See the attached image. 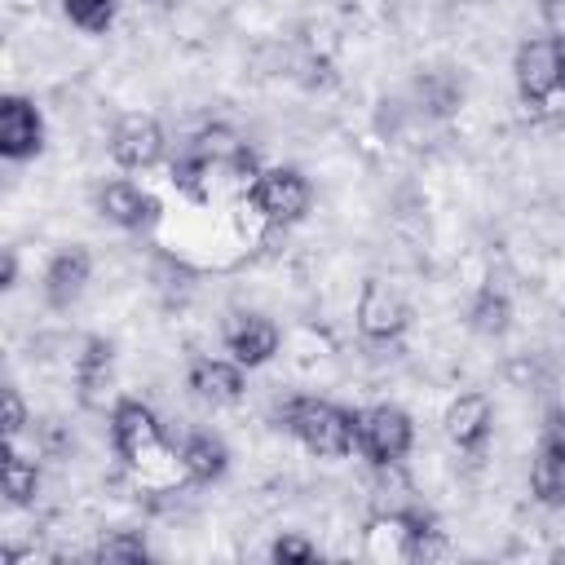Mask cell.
Here are the masks:
<instances>
[{"label": "cell", "instance_id": "1", "mask_svg": "<svg viewBox=\"0 0 565 565\" xmlns=\"http://www.w3.org/2000/svg\"><path fill=\"white\" fill-rule=\"evenodd\" d=\"M282 419L318 459H340L358 441V415H349V411H340L322 397H296L282 411Z\"/></svg>", "mask_w": 565, "mask_h": 565}, {"label": "cell", "instance_id": "2", "mask_svg": "<svg viewBox=\"0 0 565 565\" xmlns=\"http://www.w3.org/2000/svg\"><path fill=\"white\" fill-rule=\"evenodd\" d=\"M516 88L530 106L552 102L565 88V57L556 49V40H530L516 53Z\"/></svg>", "mask_w": 565, "mask_h": 565}, {"label": "cell", "instance_id": "3", "mask_svg": "<svg viewBox=\"0 0 565 565\" xmlns=\"http://www.w3.org/2000/svg\"><path fill=\"white\" fill-rule=\"evenodd\" d=\"M530 490L539 503L561 508L565 503V411H552L530 463Z\"/></svg>", "mask_w": 565, "mask_h": 565}, {"label": "cell", "instance_id": "4", "mask_svg": "<svg viewBox=\"0 0 565 565\" xmlns=\"http://www.w3.org/2000/svg\"><path fill=\"white\" fill-rule=\"evenodd\" d=\"M411 415L397 406H371L358 415V446L375 459V463H397L411 450Z\"/></svg>", "mask_w": 565, "mask_h": 565}, {"label": "cell", "instance_id": "5", "mask_svg": "<svg viewBox=\"0 0 565 565\" xmlns=\"http://www.w3.org/2000/svg\"><path fill=\"white\" fill-rule=\"evenodd\" d=\"M252 203H256L269 221L291 225V221H300V216L309 212V181H305L296 168H269V172L256 177Z\"/></svg>", "mask_w": 565, "mask_h": 565}, {"label": "cell", "instance_id": "6", "mask_svg": "<svg viewBox=\"0 0 565 565\" xmlns=\"http://www.w3.org/2000/svg\"><path fill=\"white\" fill-rule=\"evenodd\" d=\"M110 437H115V450H119L128 463H146L150 455L163 450L159 424H154L150 406H141V402H119V406H115V415H110Z\"/></svg>", "mask_w": 565, "mask_h": 565}, {"label": "cell", "instance_id": "7", "mask_svg": "<svg viewBox=\"0 0 565 565\" xmlns=\"http://www.w3.org/2000/svg\"><path fill=\"white\" fill-rule=\"evenodd\" d=\"M44 146V119L26 97H4L0 102V154L4 159H31Z\"/></svg>", "mask_w": 565, "mask_h": 565}, {"label": "cell", "instance_id": "8", "mask_svg": "<svg viewBox=\"0 0 565 565\" xmlns=\"http://www.w3.org/2000/svg\"><path fill=\"white\" fill-rule=\"evenodd\" d=\"M97 207H102L106 221H115V225H124V230H150V225L159 221V199L146 194V190L132 185V181H110V185H102V190H97Z\"/></svg>", "mask_w": 565, "mask_h": 565}, {"label": "cell", "instance_id": "9", "mask_svg": "<svg viewBox=\"0 0 565 565\" xmlns=\"http://www.w3.org/2000/svg\"><path fill=\"white\" fill-rule=\"evenodd\" d=\"M110 154H115V163H124V168H150V163H159V154H163V132H159V124H154L150 115H128V119H119V128L110 132Z\"/></svg>", "mask_w": 565, "mask_h": 565}, {"label": "cell", "instance_id": "10", "mask_svg": "<svg viewBox=\"0 0 565 565\" xmlns=\"http://www.w3.org/2000/svg\"><path fill=\"white\" fill-rule=\"evenodd\" d=\"M406 305H402V296L393 291V287H384L380 278H371L366 287H362V300H358V327L371 335V340H393V335H402V327H406Z\"/></svg>", "mask_w": 565, "mask_h": 565}, {"label": "cell", "instance_id": "11", "mask_svg": "<svg viewBox=\"0 0 565 565\" xmlns=\"http://www.w3.org/2000/svg\"><path fill=\"white\" fill-rule=\"evenodd\" d=\"M225 344L238 366H260L278 353V327L260 313H234L225 322Z\"/></svg>", "mask_w": 565, "mask_h": 565}, {"label": "cell", "instance_id": "12", "mask_svg": "<svg viewBox=\"0 0 565 565\" xmlns=\"http://www.w3.org/2000/svg\"><path fill=\"white\" fill-rule=\"evenodd\" d=\"M88 274H93L88 252H84V247H62V252L49 260V269H44V300H49L53 309H71V305L79 300Z\"/></svg>", "mask_w": 565, "mask_h": 565}, {"label": "cell", "instance_id": "13", "mask_svg": "<svg viewBox=\"0 0 565 565\" xmlns=\"http://www.w3.org/2000/svg\"><path fill=\"white\" fill-rule=\"evenodd\" d=\"M490 424H494V411H490V402L481 393H463L446 411V433H450L455 446H481Z\"/></svg>", "mask_w": 565, "mask_h": 565}, {"label": "cell", "instance_id": "14", "mask_svg": "<svg viewBox=\"0 0 565 565\" xmlns=\"http://www.w3.org/2000/svg\"><path fill=\"white\" fill-rule=\"evenodd\" d=\"M190 388L203 397V402H238L243 397V375L234 362H221V358H199L190 366Z\"/></svg>", "mask_w": 565, "mask_h": 565}, {"label": "cell", "instance_id": "15", "mask_svg": "<svg viewBox=\"0 0 565 565\" xmlns=\"http://www.w3.org/2000/svg\"><path fill=\"white\" fill-rule=\"evenodd\" d=\"M225 441L221 437H212V433H194V437H185V446H181V468L194 477V481H212V477H221L225 472Z\"/></svg>", "mask_w": 565, "mask_h": 565}, {"label": "cell", "instance_id": "16", "mask_svg": "<svg viewBox=\"0 0 565 565\" xmlns=\"http://www.w3.org/2000/svg\"><path fill=\"white\" fill-rule=\"evenodd\" d=\"M508 318H512V305H508V296L494 291V287H486V291L472 300V309H468V322H472V331H481V335H503V331H508Z\"/></svg>", "mask_w": 565, "mask_h": 565}, {"label": "cell", "instance_id": "17", "mask_svg": "<svg viewBox=\"0 0 565 565\" xmlns=\"http://www.w3.org/2000/svg\"><path fill=\"white\" fill-rule=\"evenodd\" d=\"M4 499L9 503H26L31 494H35V486H40V472H35V463L26 459V455H18L13 446H9V455H4Z\"/></svg>", "mask_w": 565, "mask_h": 565}, {"label": "cell", "instance_id": "18", "mask_svg": "<svg viewBox=\"0 0 565 565\" xmlns=\"http://www.w3.org/2000/svg\"><path fill=\"white\" fill-rule=\"evenodd\" d=\"M62 9L84 31H106L115 18V0H62Z\"/></svg>", "mask_w": 565, "mask_h": 565}, {"label": "cell", "instance_id": "19", "mask_svg": "<svg viewBox=\"0 0 565 565\" xmlns=\"http://www.w3.org/2000/svg\"><path fill=\"white\" fill-rule=\"evenodd\" d=\"M97 556L102 561H146V543L137 534H115L97 547Z\"/></svg>", "mask_w": 565, "mask_h": 565}, {"label": "cell", "instance_id": "20", "mask_svg": "<svg viewBox=\"0 0 565 565\" xmlns=\"http://www.w3.org/2000/svg\"><path fill=\"white\" fill-rule=\"evenodd\" d=\"M313 556H318L313 543H305V539H296V534H287V539L274 543V561H282V565H287V561H300V565H305V561H313Z\"/></svg>", "mask_w": 565, "mask_h": 565}, {"label": "cell", "instance_id": "21", "mask_svg": "<svg viewBox=\"0 0 565 565\" xmlns=\"http://www.w3.org/2000/svg\"><path fill=\"white\" fill-rule=\"evenodd\" d=\"M22 424H26V411H22V397H18V388H4V437L13 441V437L22 433Z\"/></svg>", "mask_w": 565, "mask_h": 565}, {"label": "cell", "instance_id": "22", "mask_svg": "<svg viewBox=\"0 0 565 565\" xmlns=\"http://www.w3.org/2000/svg\"><path fill=\"white\" fill-rule=\"evenodd\" d=\"M13 278H18V260H13V252H4V260H0V287H13Z\"/></svg>", "mask_w": 565, "mask_h": 565}]
</instances>
